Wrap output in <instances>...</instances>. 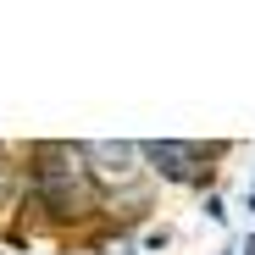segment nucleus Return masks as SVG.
Instances as JSON below:
<instances>
[{"mask_svg": "<svg viewBox=\"0 0 255 255\" xmlns=\"http://www.w3.org/2000/svg\"><path fill=\"white\" fill-rule=\"evenodd\" d=\"M139 150H144V161L155 166V172L172 178V183H200L205 178V161H211V150H200L189 139H150Z\"/></svg>", "mask_w": 255, "mask_h": 255, "instance_id": "obj_3", "label": "nucleus"}, {"mask_svg": "<svg viewBox=\"0 0 255 255\" xmlns=\"http://www.w3.org/2000/svg\"><path fill=\"white\" fill-rule=\"evenodd\" d=\"M11 183H17V166H11L6 144H0V211H6V200H11Z\"/></svg>", "mask_w": 255, "mask_h": 255, "instance_id": "obj_4", "label": "nucleus"}, {"mask_svg": "<svg viewBox=\"0 0 255 255\" xmlns=\"http://www.w3.org/2000/svg\"><path fill=\"white\" fill-rule=\"evenodd\" d=\"M83 161H95L89 166V178L95 183H106V189H133L139 183V161H144V150L139 144H128V139H100V144H83Z\"/></svg>", "mask_w": 255, "mask_h": 255, "instance_id": "obj_2", "label": "nucleus"}, {"mask_svg": "<svg viewBox=\"0 0 255 255\" xmlns=\"http://www.w3.org/2000/svg\"><path fill=\"white\" fill-rule=\"evenodd\" d=\"M33 183L56 217H83L89 211V161L72 144H39L33 150Z\"/></svg>", "mask_w": 255, "mask_h": 255, "instance_id": "obj_1", "label": "nucleus"}]
</instances>
